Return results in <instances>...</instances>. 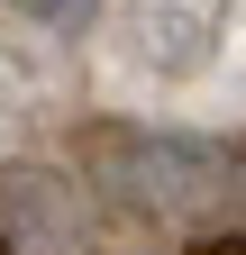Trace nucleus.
<instances>
[{"instance_id": "f03ea898", "label": "nucleus", "mask_w": 246, "mask_h": 255, "mask_svg": "<svg viewBox=\"0 0 246 255\" xmlns=\"http://www.w3.org/2000/svg\"><path fill=\"white\" fill-rule=\"evenodd\" d=\"M155 9H182V0H155Z\"/></svg>"}, {"instance_id": "f257e3e1", "label": "nucleus", "mask_w": 246, "mask_h": 255, "mask_svg": "<svg viewBox=\"0 0 246 255\" xmlns=\"http://www.w3.org/2000/svg\"><path fill=\"white\" fill-rule=\"evenodd\" d=\"M18 18H46V27H64V37H82L91 18H101V0H9Z\"/></svg>"}]
</instances>
